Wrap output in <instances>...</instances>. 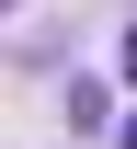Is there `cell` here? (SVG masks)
<instances>
[{
  "label": "cell",
  "mask_w": 137,
  "mask_h": 149,
  "mask_svg": "<svg viewBox=\"0 0 137 149\" xmlns=\"http://www.w3.org/2000/svg\"><path fill=\"white\" fill-rule=\"evenodd\" d=\"M126 69H137V35H126Z\"/></svg>",
  "instance_id": "obj_1"
}]
</instances>
